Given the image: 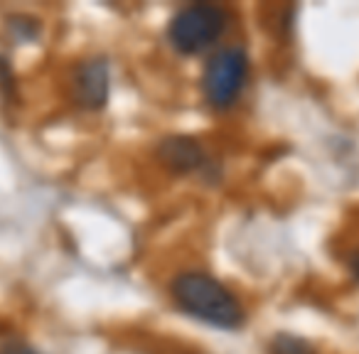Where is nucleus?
<instances>
[{
	"label": "nucleus",
	"instance_id": "nucleus-8",
	"mask_svg": "<svg viewBox=\"0 0 359 354\" xmlns=\"http://www.w3.org/2000/svg\"><path fill=\"white\" fill-rule=\"evenodd\" d=\"M13 89H15V74H13L6 57H0V94L13 96Z\"/></svg>",
	"mask_w": 359,
	"mask_h": 354
},
{
	"label": "nucleus",
	"instance_id": "nucleus-4",
	"mask_svg": "<svg viewBox=\"0 0 359 354\" xmlns=\"http://www.w3.org/2000/svg\"><path fill=\"white\" fill-rule=\"evenodd\" d=\"M72 94L84 111H101L109 104L111 69L104 57H89L76 67L72 76Z\"/></svg>",
	"mask_w": 359,
	"mask_h": 354
},
{
	"label": "nucleus",
	"instance_id": "nucleus-7",
	"mask_svg": "<svg viewBox=\"0 0 359 354\" xmlns=\"http://www.w3.org/2000/svg\"><path fill=\"white\" fill-rule=\"evenodd\" d=\"M8 35L15 42H32L40 35V22H37L35 18L15 15L8 20Z\"/></svg>",
	"mask_w": 359,
	"mask_h": 354
},
{
	"label": "nucleus",
	"instance_id": "nucleus-2",
	"mask_svg": "<svg viewBox=\"0 0 359 354\" xmlns=\"http://www.w3.org/2000/svg\"><path fill=\"white\" fill-rule=\"evenodd\" d=\"M229 27V11L217 3L182 6L168 22V42L177 55H202L219 42Z\"/></svg>",
	"mask_w": 359,
	"mask_h": 354
},
{
	"label": "nucleus",
	"instance_id": "nucleus-10",
	"mask_svg": "<svg viewBox=\"0 0 359 354\" xmlns=\"http://www.w3.org/2000/svg\"><path fill=\"white\" fill-rule=\"evenodd\" d=\"M349 266H352V275H354V278L359 280V251H357V254L352 256V264H349Z\"/></svg>",
	"mask_w": 359,
	"mask_h": 354
},
{
	"label": "nucleus",
	"instance_id": "nucleus-6",
	"mask_svg": "<svg viewBox=\"0 0 359 354\" xmlns=\"http://www.w3.org/2000/svg\"><path fill=\"white\" fill-rule=\"evenodd\" d=\"M269 354H315L313 344L303 337H295V334L280 332L271 339Z\"/></svg>",
	"mask_w": 359,
	"mask_h": 354
},
{
	"label": "nucleus",
	"instance_id": "nucleus-9",
	"mask_svg": "<svg viewBox=\"0 0 359 354\" xmlns=\"http://www.w3.org/2000/svg\"><path fill=\"white\" fill-rule=\"evenodd\" d=\"M0 354H42V352H37L32 344L22 342V339H3L0 342Z\"/></svg>",
	"mask_w": 359,
	"mask_h": 354
},
{
	"label": "nucleus",
	"instance_id": "nucleus-3",
	"mask_svg": "<svg viewBox=\"0 0 359 354\" xmlns=\"http://www.w3.org/2000/svg\"><path fill=\"white\" fill-rule=\"evenodd\" d=\"M249 81V55L244 47L226 45L207 60L202 74V96L215 111H229Z\"/></svg>",
	"mask_w": 359,
	"mask_h": 354
},
{
	"label": "nucleus",
	"instance_id": "nucleus-5",
	"mask_svg": "<svg viewBox=\"0 0 359 354\" xmlns=\"http://www.w3.org/2000/svg\"><path fill=\"white\" fill-rule=\"evenodd\" d=\"M155 158L172 175L200 172L210 160L205 145L192 135H168V138H163L158 143V150H155Z\"/></svg>",
	"mask_w": 359,
	"mask_h": 354
},
{
	"label": "nucleus",
	"instance_id": "nucleus-1",
	"mask_svg": "<svg viewBox=\"0 0 359 354\" xmlns=\"http://www.w3.org/2000/svg\"><path fill=\"white\" fill-rule=\"evenodd\" d=\"M170 298L180 313L215 329L234 332L246 320L239 298L205 271H182L175 275L170 280Z\"/></svg>",
	"mask_w": 359,
	"mask_h": 354
}]
</instances>
